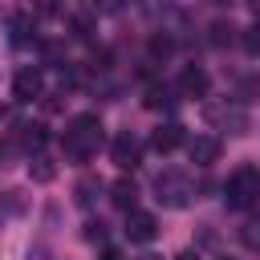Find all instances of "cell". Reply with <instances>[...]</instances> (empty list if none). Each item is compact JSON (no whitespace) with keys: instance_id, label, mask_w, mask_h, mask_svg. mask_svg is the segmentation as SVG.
Masks as SVG:
<instances>
[{"instance_id":"d6986e66","label":"cell","mask_w":260,"mask_h":260,"mask_svg":"<svg viewBox=\"0 0 260 260\" xmlns=\"http://www.w3.org/2000/svg\"><path fill=\"white\" fill-rule=\"evenodd\" d=\"M98 260H122V252H118V248H102V256H98Z\"/></svg>"},{"instance_id":"e0dca14e","label":"cell","mask_w":260,"mask_h":260,"mask_svg":"<svg viewBox=\"0 0 260 260\" xmlns=\"http://www.w3.org/2000/svg\"><path fill=\"white\" fill-rule=\"evenodd\" d=\"M85 240H93V244L106 240V223H102V219H98V223H85Z\"/></svg>"},{"instance_id":"9c48e42d","label":"cell","mask_w":260,"mask_h":260,"mask_svg":"<svg viewBox=\"0 0 260 260\" xmlns=\"http://www.w3.org/2000/svg\"><path fill=\"white\" fill-rule=\"evenodd\" d=\"M179 142H183V126H179V122H167V126H158V130L150 134V146H154L158 154H171Z\"/></svg>"},{"instance_id":"30bf717a","label":"cell","mask_w":260,"mask_h":260,"mask_svg":"<svg viewBox=\"0 0 260 260\" xmlns=\"http://www.w3.org/2000/svg\"><path fill=\"white\" fill-rule=\"evenodd\" d=\"M110 199H114V207H122V211H134V199H138V187H134V179H118V183L110 187Z\"/></svg>"},{"instance_id":"7c38bea8","label":"cell","mask_w":260,"mask_h":260,"mask_svg":"<svg viewBox=\"0 0 260 260\" xmlns=\"http://www.w3.org/2000/svg\"><path fill=\"white\" fill-rule=\"evenodd\" d=\"M240 45H244V53H248V57H260V24H252V28H244V37H240Z\"/></svg>"},{"instance_id":"44dd1931","label":"cell","mask_w":260,"mask_h":260,"mask_svg":"<svg viewBox=\"0 0 260 260\" xmlns=\"http://www.w3.org/2000/svg\"><path fill=\"white\" fill-rule=\"evenodd\" d=\"M142 260H158V256H142Z\"/></svg>"},{"instance_id":"277c9868","label":"cell","mask_w":260,"mask_h":260,"mask_svg":"<svg viewBox=\"0 0 260 260\" xmlns=\"http://www.w3.org/2000/svg\"><path fill=\"white\" fill-rule=\"evenodd\" d=\"M187 154H191V162H195V167H211V162H219L223 142H219L215 134H195V138L187 142Z\"/></svg>"},{"instance_id":"ba28073f","label":"cell","mask_w":260,"mask_h":260,"mask_svg":"<svg viewBox=\"0 0 260 260\" xmlns=\"http://www.w3.org/2000/svg\"><path fill=\"white\" fill-rule=\"evenodd\" d=\"M41 89H45V81H41L37 69H20V73L12 77V98H16V102H32V98H41Z\"/></svg>"},{"instance_id":"4fadbf2b","label":"cell","mask_w":260,"mask_h":260,"mask_svg":"<svg viewBox=\"0 0 260 260\" xmlns=\"http://www.w3.org/2000/svg\"><path fill=\"white\" fill-rule=\"evenodd\" d=\"M146 106H150V110L171 106V89H167V85H150V89H146Z\"/></svg>"},{"instance_id":"7a4b0ae2","label":"cell","mask_w":260,"mask_h":260,"mask_svg":"<svg viewBox=\"0 0 260 260\" xmlns=\"http://www.w3.org/2000/svg\"><path fill=\"white\" fill-rule=\"evenodd\" d=\"M223 199H228V207H236V211L260 203V167H252V162L236 167V171L228 175V183H223Z\"/></svg>"},{"instance_id":"5bb4252c","label":"cell","mask_w":260,"mask_h":260,"mask_svg":"<svg viewBox=\"0 0 260 260\" xmlns=\"http://www.w3.org/2000/svg\"><path fill=\"white\" fill-rule=\"evenodd\" d=\"M73 191H77V203H81V207H89V203H93V191H102V183H93V179H81Z\"/></svg>"},{"instance_id":"ac0fdd59","label":"cell","mask_w":260,"mask_h":260,"mask_svg":"<svg viewBox=\"0 0 260 260\" xmlns=\"http://www.w3.org/2000/svg\"><path fill=\"white\" fill-rule=\"evenodd\" d=\"M150 49H154V53H171V41H167V37H154Z\"/></svg>"},{"instance_id":"7402d4cb","label":"cell","mask_w":260,"mask_h":260,"mask_svg":"<svg viewBox=\"0 0 260 260\" xmlns=\"http://www.w3.org/2000/svg\"><path fill=\"white\" fill-rule=\"evenodd\" d=\"M223 260H232V256H223Z\"/></svg>"},{"instance_id":"ffe728a7","label":"cell","mask_w":260,"mask_h":260,"mask_svg":"<svg viewBox=\"0 0 260 260\" xmlns=\"http://www.w3.org/2000/svg\"><path fill=\"white\" fill-rule=\"evenodd\" d=\"M171 260H199V252H191V248H187V252H175Z\"/></svg>"},{"instance_id":"5b68a950","label":"cell","mask_w":260,"mask_h":260,"mask_svg":"<svg viewBox=\"0 0 260 260\" xmlns=\"http://www.w3.org/2000/svg\"><path fill=\"white\" fill-rule=\"evenodd\" d=\"M122 232H126L134 244H150V240L158 236V219H154L150 211H138V207H134V211H126V228H122Z\"/></svg>"},{"instance_id":"2e32d148","label":"cell","mask_w":260,"mask_h":260,"mask_svg":"<svg viewBox=\"0 0 260 260\" xmlns=\"http://www.w3.org/2000/svg\"><path fill=\"white\" fill-rule=\"evenodd\" d=\"M240 240H244L248 248H260V219H248L244 232H240Z\"/></svg>"},{"instance_id":"3957f363","label":"cell","mask_w":260,"mask_h":260,"mask_svg":"<svg viewBox=\"0 0 260 260\" xmlns=\"http://www.w3.org/2000/svg\"><path fill=\"white\" fill-rule=\"evenodd\" d=\"M154 191H158V203H167V207H183L191 199V183L179 171H162L154 179Z\"/></svg>"},{"instance_id":"9a60e30c","label":"cell","mask_w":260,"mask_h":260,"mask_svg":"<svg viewBox=\"0 0 260 260\" xmlns=\"http://www.w3.org/2000/svg\"><path fill=\"white\" fill-rule=\"evenodd\" d=\"M232 32H236V28H232L228 20H215V24H211V45H228Z\"/></svg>"},{"instance_id":"52a82bcc","label":"cell","mask_w":260,"mask_h":260,"mask_svg":"<svg viewBox=\"0 0 260 260\" xmlns=\"http://www.w3.org/2000/svg\"><path fill=\"white\" fill-rule=\"evenodd\" d=\"M110 158H114L122 171H134V167H138V158H142V146H138L130 134H118V138L110 142Z\"/></svg>"},{"instance_id":"8992f818","label":"cell","mask_w":260,"mask_h":260,"mask_svg":"<svg viewBox=\"0 0 260 260\" xmlns=\"http://www.w3.org/2000/svg\"><path fill=\"white\" fill-rule=\"evenodd\" d=\"M207 89H211L207 69H203V65H183V73H179V93H183V98H203Z\"/></svg>"},{"instance_id":"6da1fadb","label":"cell","mask_w":260,"mask_h":260,"mask_svg":"<svg viewBox=\"0 0 260 260\" xmlns=\"http://www.w3.org/2000/svg\"><path fill=\"white\" fill-rule=\"evenodd\" d=\"M61 146H65V154H69L73 162H89V158L98 154V146H102V122H98V114H77V118L65 126Z\"/></svg>"},{"instance_id":"8fae6325","label":"cell","mask_w":260,"mask_h":260,"mask_svg":"<svg viewBox=\"0 0 260 260\" xmlns=\"http://www.w3.org/2000/svg\"><path fill=\"white\" fill-rule=\"evenodd\" d=\"M28 175H32L37 183H53V175H57V167H53V158H45V154H37V158L28 162Z\"/></svg>"}]
</instances>
